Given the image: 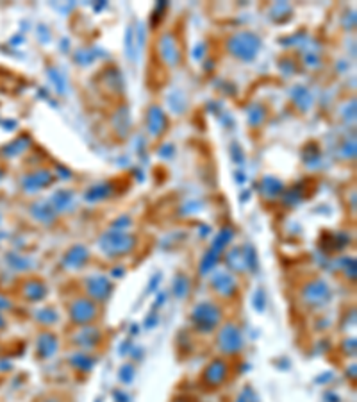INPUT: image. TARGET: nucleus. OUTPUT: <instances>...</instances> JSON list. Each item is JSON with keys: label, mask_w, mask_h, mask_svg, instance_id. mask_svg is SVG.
Returning <instances> with one entry per match:
<instances>
[{"label": "nucleus", "mask_w": 357, "mask_h": 402, "mask_svg": "<svg viewBox=\"0 0 357 402\" xmlns=\"http://www.w3.org/2000/svg\"><path fill=\"white\" fill-rule=\"evenodd\" d=\"M132 238L127 234H116V232H111V234H106L102 240V247L106 252L109 254H120V252H127L129 248L132 247Z\"/></svg>", "instance_id": "1"}, {"label": "nucleus", "mask_w": 357, "mask_h": 402, "mask_svg": "<svg viewBox=\"0 0 357 402\" xmlns=\"http://www.w3.org/2000/svg\"><path fill=\"white\" fill-rule=\"evenodd\" d=\"M239 345H241V338H239L238 329H234L232 325H227L220 334V347L225 349V351L232 352V351H236V349H239Z\"/></svg>", "instance_id": "2"}, {"label": "nucleus", "mask_w": 357, "mask_h": 402, "mask_svg": "<svg viewBox=\"0 0 357 402\" xmlns=\"http://www.w3.org/2000/svg\"><path fill=\"white\" fill-rule=\"evenodd\" d=\"M95 315L93 304L86 302V300H77L75 306L72 308V317L75 322H88Z\"/></svg>", "instance_id": "3"}, {"label": "nucleus", "mask_w": 357, "mask_h": 402, "mask_svg": "<svg viewBox=\"0 0 357 402\" xmlns=\"http://www.w3.org/2000/svg\"><path fill=\"white\" fill-rule=\"evenodd\" d=\"M195 318L198 322L204 320L207 324V327H213L218 322V309L214 306H211V304H202V306H198L195 309Z\"/></svg>", "instance_id": "4"}, {"label": "nucleus", "mask_w": 357, "mask_h": 402, "mask_svg": "<svg viewBox=\"0 0 357 402\" xmlns=\"http://www.w3.org/2000/svg\"><path fill=\"white\" fill-rule=\"evenodd\" d=\"M223 377H225V365L221 363V361H214L207 368V372H205V379L211 385H218L220 381H223Z\"/></svg>", "instance_id": "5"}, {"label": "nucleus", "mask_w": 357, "mask_h": 402, "mask_svg": "<svg viewBox=\"0 0 357 402\" xmlns=\"http://www.w3.org/2000/svg\"><path fill=\"white\" fill-rule=\"evenodd\" d=\"M89 291L97 299H104L107 295V291H109V284H107V281L104 277H95L89 281Z\"/></svg>", "instance_id": "6"}]
</instances>
